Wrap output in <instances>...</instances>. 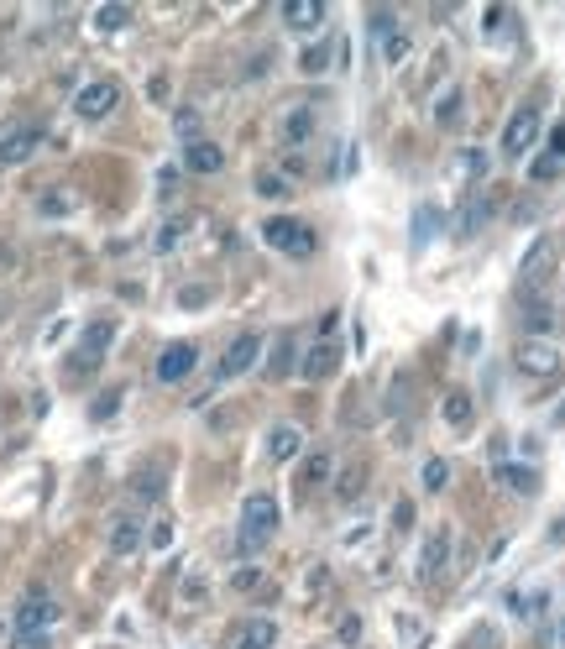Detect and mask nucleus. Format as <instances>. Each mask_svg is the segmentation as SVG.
<instances>
[{"instance_id":"nucleus-1","label":"nucleus","mask_w":565,"mask_h":649,"mask_svg":"<svg viewBox=\"0 0 565 649\" xmlns=\"http://www.w3.org/2000/svg\"><path fill=\"white\" fill-rule=\"evenodd\" d=\"M278 524H283L278 497L272 493H252L246 497V503H241V556H257L272 534H278Z\"/></svg>"},{"instance_id":"nucleus-2","label":"nucleus","mask_w":565,"mask_h":649,"mask_svg":"<svg viewBox=\"0 0 565 649\" xmlns=\"http://www.w3.org/2000/svg\"><path fill=\"white\" fill-rule=\"evenodd\" d=\"M262 241L278 247L283 257H314V247H320V236H314L304 220H294V215H272L268 225H262Z\"/></svg>"},{"instance_id":"nucleus-3","label":"nucleus","mask_w":565,"mask_h":649,"mask_svg":"<svg viewBox=\"0 0 565 649\" xmlns=\"http://www.w3.org/2000/svg\"><path fill=\"white\" fill-rule=\"evenodd\" d=\"M110 340H116V325H110V320H94V325H84L79 351L68 356V377H90V367H100V356L110 351Z\"/></svg>"},{"instance_id":"nucleus-4","label":"nucleus","mask_w":565,"mask_h":649,"mask_svg":"<svg viewBox=\"0 0 565 649\" xmlns=\"http://www.w3.org/2000/svg\"><path fill=\"white\" fill-rule=\"evenodd\" d=\"M53 623H58V602L42 587H31L16 608V634H53Z\"/></svg>"},{"instance_id":"nucleus-5","label":"nucleus","mask_w":565,"mask_h":649,"mask_svg":"<svg viewBox=\"0 0 565 649\" xmlns=\"http://www.w3.org/2000/svg\"><path fill=\"white\" fill-rule=\"evenodd\" d=\"M513 367L524 372V377H555L561 372V351L550 346V340H518L513 346Z\"/></svg>"},{"instance_id":"nucleus-6","label":"nucleus","mask_w":565,"mask_h":649,"mask_svg":"<svg viewBox=\"0 0 565 649\" xmlns=\"http://www.w3.org/2000/svg\"><path fill=\"white\" fill-rule=\"evenodd\" d=\"M539 126H544V121H539L534 105H518V110L508 116V126H503V153L508 157H524L539 142Z\"/></svg>"},{"instance_id":"nucleus-7","label":"nucleus","mask_w":565,"mask_h":649,"mask_svg":"<svg viewBox=\"0 0 565 649\" xmlns=\"http://www.w3.org/2000/svg\"><path fill=\"white\" fill-rule=\"evenodd\" d=\"M116 105H120V90L110 79H94V84H84V90L74 94V116H79V121H100V116H110Z\"/></svg>"},{"instance_id":"nucleus-8","label":"nucleus","mask_w":565,"mask_h":649,"mask_svg":"<svg viewBox=\"0 0 565 649\" xmlns=\"http://www.w3.org/2000/svg\"><path fill=\"white\" fill-rule=\"evenodd\" d=\"M450 556H455V545H450L446 529H440V534H429V539H424V550H419V582H424V587H435V582L450 571Z\"/></svg>"},{"instance_id":"nucleus-9","label":"nucleus","mask_w":565,"mask_h":649,"mask_svg":"<svg viewBox=\"0 0 565 649\" xmlns=\"http://www.w3.org/2000/svg\"><path fill=\"white\" fill-rule=\"evenodd\" d=\"M194 367H199V351H194L189 340H173V346L157 351V367L152 372H157V382H183Z\"/></svg>"},{"instance_id":"nucleus-10","label":"nucleus","mask_w":565,"mask_h":649,"mask_svg":"<svg viewBox=\"0 0 565 649\" xmlns=\"http://www.w3.org/2000/svg\"><path fill=\"white\" fill-rule=\"evenodd\" d=\"M257 356H262V336H257V330H241V336L225 346V356H220V377H241V372H252Z\"/></svg>"},{"instance_id":"nucleus-11","label":"nucleus","mask_w":565,"mask_h":649,"mask_svg":"<svg viewBox=\"0 0 565 649\" xmlns=\"http://www.w3.org/2000/svg\"><path fill=\"white\" fill-rule=\"evenodd\" d=\"M335 367H340V346H335V336H330V330H320V340L304 351V367H298V372H304L309 382H320V377H330Z\"/></svg>"},{"instance_id":"nucleus-12","label":"nucleus","mask_w":565,"mask_h":649,"mask_svg":"<svg viewBox=\"0 0 565 649\" xmlns=\"http://www.w3.org/2000/svg\"><path fill=\"white\" fill-rule=\"evenodd\" d=\"M37 147H42V131H37V126H16V131H5V136H0V162H5V168H16V162H27Z\"/></svg>"},{"instance_id":"nucleus-13","label":"nucleus","mask_w":565,"mask_h":649,"mask_svg":"<svg viewBox=\"0 0 565 649\" xmlns=\"http://www.w3.org/2000/svg\"><path fill=\"white\" fill-rule=\"evenodd\" d=\"M272 645H278V623H268V618L236 623V634L225 639V649H272Z\"/></svg>"},{"instance_id":"nucleus-14","label":"nucleus","mask_w":565,"mask_h":649,"mask_svg":"<svg viewBox=\"0 0 565 649\" xmlns=\"http://www.w3.org/2000/svg\"><path fill=\"white\" fill-rule=\"evenodd\" d=\"M492 482H498V487H508V493H518V497L539 493V471H529V466H513V461H498V466H492Z\"/></svg>"},{"instance_id":"nucleus-15","label":"nucleus","mask_w":565,"mask_h":649,"mask_svg":"<svg viewBox=\"0 0 565 649\" xmlns=\"http://www.w3.org/2000/svg\"><path fill=\"white\" fill-rule=\"evenodd\" d=\"M183 168H189V173H220V168H225V153H220L215 142H189V147H183Z\"/></svg>"},{"instance_id":"nucleus-16","label":"nucleus","mask_w":565,"mask_h":649,"mask_svg":"<svg viewBox=\"0 0 565 649\" xmlns=\"http://www.w3.org/2000/svg\"><path fill=\"white\" fill-rule=\"evenodd\" d=\"M487 220H492V199H481V194H476V199L461 205V215H455V236H461V241H472Z\"/></svg>"},{"instance_id":"nucleus-17","label":"nucleus","mask_w":565,"mask_h":649,"mask_svg":"<svg viewBox=\"0 0 565 649\" xmlns=\"http://www.w3.org/2000/svg\"><path fill=\"white\" fill-rule=\"evenodd\" d=\"M283 22L294 31H314L325 22V5H320V0H288V5H283Z\"/></svg>"},{"instance_id":"nucleus-18","label":"nucleus","mask_w":565,"mask_h":649,"mask_svg":"<svg viewBox=\"0 0 565 649\" xmlns=\"http://www.w3.org/2000/svg\"><path fill=\"white\" fill-rule=\"evenodd\" d=\"M137 545H142V524L131 513H120L116 524H110V556H131Z\"/></svg>"},{"instance_id":"nucleus-19","label":"nucleus","mask_w":565,"mask_h":649,"mask_svg":"<svg viewBox=\"0 0 565 649\" xmlns=\"http://www.w3.org/2000/svg\"><path fill=\"white\" fill-rule=\"evenodd\" d=\"M298 445H304V434H298L294 425H278V430L268 434V456H272V461H294Z\"/></svg>"},{"instance_id":"nucleus-20","label":"nucleus","mask_w":565,"mask_h":649,"mask_svg":"<svg viewBox=\"0 0 565 649\" xmlns=\"http://www.w3.org/2000/svg\"><path fill=\"white\" fill-rule=\"evenodd\" d=\"M309 136H314V110H309V105L288 110V121H283V142H309Z\"/></svg>"},{"instance_id":"nucleus-21","label":"nucleus","mask_w":565,"mask_h":649,"mask_svg":"<svg viewBox=\"0 0 565 649\" xmlns=\"http://www.w3.org/2000/svg\"><path fill=\"white\" fill-rule=\"evenodd\" d=\"M294 372V336H278L268 351V377H288Z\"/></svg>"},{"instance_id":"nucleus-22","label":"nucleus","mask_w":565,"mask_h":649,"mask_svg":"<svg viewBox=\"0 0 565 649\" xmlns=\"http://www.w3.org/2000/svg\"><path fill=\"white\" fill-rule=\"evenodd\" d=\"M539 273H550V241H534V251L524 257V267H518V278H524V288H534Z\"/></svg>"},{"instance_id":"nucleus-23","label":"nucleus","mask_w":565,"mask_h":649,"mask_svg":"<svg viewBox=\"0 0 565 649\" xmlns=\"http://www.w3.org/2000/svg\"><path fill=\"white\" fill-rule=\"evenodd\" d=\"M446 425L450 430H466V425H472V393H461V388L446 393Z\"/></svg>"},{"instance_id":"nucleus-24","label":"nucleus","mask_w":565,"mask_h":649,"mask_svg":"<svg viewBox=\"0 0 565 649\" xmlns=\"http://www.w3.org/2000/svg\"><path fill=\"white\" fill-rule=\"evenodd\" d=\"M131 27V5H100L94 11V31H126Z\"/></svg>"},{"instance_id":"nucleus-25","label":"nucleus","mask_w":565,"mask_h":649,"mask_svg":"<svg viewBox=\"0 0 565 649\" xmlns=\"http://www.w3.org/2000/svg\"><path fill=\"white\" fill-rule=\"evenodd\" d=\"M435 225H440V215H435V205H419V210H414V251H424V247H429Z\"/></svg>"},{"instance_id":"nucleus-26","label":"nucleus","mask_w":565,"mask_h":649,"mask_svg":"<svg viewBox=\"0 0 565 649\" xmlns=\"http://www.w3.org/2000/svg\"><path fill=\"white\" fill-rule=\"evenodd\" d=\"M550 325H555V314H550V304H529V310H524V330H529V340H544V330H550Z\"/></svg>"},{"instance_id":"nucleus-27","label":"nucleus","mask_w":565,"mask_h":649,"mask_svg":"<svg viewBox=\"0 0 565 649\" xmlns=\"http://www.w3.org/2000/svg\"><path fill=\"white\" fill-rule=\"evenodd\" d=\"M330 451H320V456H314V461H309V471H304V477H298V487H304V493H309V487H320V482H325L330 477Z\"/></svg>"},{"instance_id":"nucleus-28","label":"nucleus","mask_w":565,"mask_h":649,"mask_svg":"<svg viewBox=\"0 0 565 649\" xmlns=\"http://www.w3.org/2000/svg\"><path fill=\"white\" fill-rule=\"evenodd\" d=\"M435 126H461V90H450L440 105H435Z\"/></svg>"},{"instance_id":"nucleus-29","label":"nucleus","mask_w":565,"mask_h":649,"mask_svg":"<svg viewBox=\"0 0 565 649\" xmlns=\"http://www.w3.org/2000/svg\"><path fill=\"white\" fill-rule=\"evenodd\" d=\"M446 482H450V466L440 461V456H429V461H424V493H440Z\"/></svg>"},{"instance_id":"nucleus-30","label":"nucleus","mask_w":565,"mask_h":649,"mask_svg":"<svg viewBox=\"0 0 565 649\" xmlns=\"http://www.w3.org/2000/svg\"><path fill=\"white\" fill-rule=\"evenodd\" d=\"M455 162H461V179H481V173H487V153H481V147H466Z\"/></svg>"},{"instance_id":"nucleus-31","label":"nucleus","mask_w":565,"mask_h":649,"mask_svg":"<svg viewBox=\"0 0 565 649\" xmlns=\"http://www.w3.org/2000/svg\"><path fill=\"white\" fill-rule=\"evenodd\" d=\"M116 408H120V388H105V393H100V399L90 403V414H94V419H110Z\"/></svg>"},{"instance_id":"nucleus-32","label":"nucleus","mask_w":565,"mask_h":649,"mask_svg":"<svg viewBox=\"0 0 565 649\" xmlns=\"http://www.w3.org/2000/svg\"><path fill=\"white\" fill-rule=\"evenodd\" d=\"M561 173H565V162H555L550 153H544L534 168H529V179H539V184H550V179H561Z\"/></svg>"},{"instance_id":"nucleus-33","label":"nucleus","mask_w":565,"mask_h":649,"mask_svg":"<svg viewBox=\"0 0 565 649\" xmlns=\"http://www.w3.org/2000/svg\"><path fill=\"white\" fill-rule=\"evenodd\" d=\"M11 649H53V634H11Z\"/></svg>"},{"instance_id":"nucleus-34","label":"nucleus","mask_w":565,"mask_h":649,"mask_svg":"<svg viewBox=\"0 0 565 649\" xmlns=\"http://www.w3.org/2000/svg\"><path fill=\"white\" fill-rule=\"evenodd\" d=\"M173 126H179L183 142H199V116H194V110H179V121H173Z\"/></svg>"},{"instance_id":"nucleus-35","label":"nucleus","mask_w":565,"mask_h":649,"mask_svg":"<svg viewBox=\"0 0 565 649\" xmlns=\"http://www.w3.org/2000/svg\"><path fill=\"white\" fill-rule=\"evenodd\" d=\"M257 194H268V199H283V194H288V179H272V173H262V179H257Z\"/></svg>"},{"instance_id":"nucleus-36","label":"nucleus","mask_w":565,"mask_h":649,"mask_svg":"<svg viewBox=\"0 0 565 649\" xmlns=\"http://www.w3.org/2000/svg\"><path fill=\"white\" fill-rule=\"evenodd\" d=\"M403 53H409V37H403V31H393V37L383 42V58H387V63H398Z\"/></svg>"},{"instance_id":"nucleus-37","label":"nucleus","mask_w":565,"mask_h":649,"mask_svg":"<svg viewBox=\"0 0 565 649\" xmlns=\"http://www.w3.org/2000/svg\"><path fill=\"white\" fill-rule=\"evenodd\" d=\"M372 31H377V37H383V42H387L393 31H403V27L393 22V11H372Z\"/></svg>"},{"instance_id":"nucleus-38","label":"nucleus","mask_w":565,"mask_h":649,"mask_svg":"<svg viewBox=\"0 0 565 649\" xmlns=\"http://www.w3.org/2000/svg\"><path fill=\"white\" fill-rule=\"evenodd\" d=\"M393 529H398V534H403V529H414V503H409V497L393 508Z\"/></svg>"},{"instance_id":"nucleus-39","label":"nucleus","mask_w":565,"mask_h":649,"mask_svg":"<svg viewBox=\"0 0 565 649\" xmlns=\"http://www.w3.org/2000/svg\"><path fill=\"white\" fill-rule=\"evenodd\" d=\"M257 582H262V571H257V566H241V571H236V592H257Z\"/></svg>"},{"instance_id":"nucleus-40","label":"nucleus","mask_w":565,"mask_h":649,"mask_svg":"<svg viewBox=\"0 0 565 649\" xmlns=\"http://www.w3.org/2000/svg\"><path fill=\"white\" fill-rule=\"evenodd\" d=\"M550 157H555V162H565V126H555V131H550Z\"/></svg>"},{"instance_id":"nucleus-41","label":"nucleus","mask_w":565,"mask_h":649,"mask_svg":"<svg viewBox=\"0 0 565 649\" xmlns=\"http://www.w3.org/2000/svg\"><path fill=\"white\" fill-rule=\"evenodd\" d=\"M503 22H508V11H503V5H492V11L481 16V31H498V27H503Z\"/></svg>"},{"instance_id":"nucleus-42","label":"nucleus","mask_w":565,"mask_h":649,"mask_svg":"<svg viewBox=\"0 0 565 649\" xmlns=\"http://www.w3.org/2000/svg\"><path fill=\"white\" fill-rule=\"evenodd\" d=\"M63 210H68V199H63V194H48V199H42V215H63Z\"/></svg>"},{"instance_id":"nucleus-43","label":"nucleus","mask_w":565,"mask_h":649,"mask_svg":"<svg viewBox=\"0 0 565 649\" xmlns=\"http://www.w3.org/2000/svg\"><path fill=\"white\" fill-rule=\"evenodd\" d=\"M152 545H157V550H163V545H173V524H157V529H152Z\"/></svg>"},{"instance_id":"nucleus-44","label":"nucleus","mask_w":565,"mask_h":649,"mask_svg":"<svg viewBox=\"0 0 565 649\" xmlns=\"http://www.w3.org/2000/svg\"><path fill=\"white\" fill-rule=\"evenodd\" d=\"M304 68H309V74H314V68H325V48H309V53H304Z\"/></svg>"},{"instance_id":"nucleus-45","label":"nucleus","mask_w":565,"mask_h":649,"mask_svg":"<svg viewBox=\"0 0 565 649\" xmlns=\"http://www.w3.org/2000/svg\"><path fill=\"white\" fill-rule=\"evenodd\" d=\"M550 545H565V519H555V524H550Z\"/></svg>"}]
</instances>
